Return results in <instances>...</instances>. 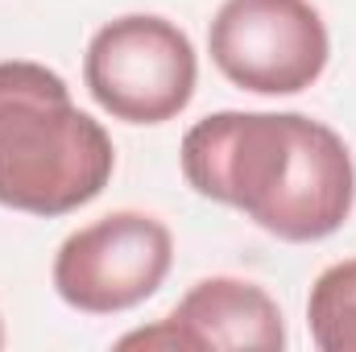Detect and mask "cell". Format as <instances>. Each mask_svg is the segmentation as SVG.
Masks as SVG:
<instances>
[{
	"label": "cell",
	"mask_w": 356,
	"mask_h": 352,
	"mask_svg": "<svg viewBox=\"0 0 356 352\" xmlns=\"http://www.w3.org/2000/svg\"><path fill=\"white\" fill-rule=\"evenodd\" d=\"M216 71L257 95H298L332 58V38L311 0H224L207 29Z\"/></svg>",
	"instance_id": "277c9868"
},
{
	"label": "cell",
	"mask_w": 356,
	"mask_h": 352,
	"mask_svg": "<svg viewBox=\"0 0 356 352\" xmlns=\"http://www.w3.org/2000/svg\"><path fill=\"white\" fill-rule=\"evenodd\" d=\"M116 170L108 129L88 116L58 71L0 63V207L67 216L91 203Z\"/></svg>",
	"instance_id": "7a4b0ae2"
},
{
	"label": "cell",
	"mask_w": 356,
	"mask_h": 352,
	"mask_svg": "<svg viewBox=\"0 0 356 352\" xmlns=\"http://www.w3.org/2000/svg\"><path fill=\"white\" fill-rule=\"evenodd\" d=\"M120 349H286L282 307L245 278H203L154 328L120 336Z\"/></svg>",
	"instance_id": "8992f818"
},
{
	"label": "cell",
	"mask_w": 356,
	"mask_h": 352,
	"mask_svg": "<svg viewBox=\"0 0 356 352\" xmlns=\"http://www.w3.org/2000/svg\"><path fill=\"white\" fill-rule=\"evenodd\" d=\"M0 349H4V323H0Z\"/></svg>",
	"instance_id": "ba28073f"
},
{
	"label": "cell",
	"mask_w": 356,
	"mask_h": 352,
	"mask_svg": "<svg viewBox=\"0 0 356 352\" xmlns=\"http://www.w3.org/2000/svg\"><path fill=\"white\" fill-rule=\"evenodd\" d=\"M178 162L195 195L290 245L340 232L356 203L344 137L302 112H211L186 129Z\"/></svg>",
	"instance_id": "6da1fadb"
},
{
	"label": "cell",
	"mask_w": 356,
	"mask_h": 352,
	"mask_svg": "<svg viewBox=\"0 0 356 352\" xmlns=\"http://www.w3.org/2000/svg\"><path fill=\"white\" fill-rule=\"evenodd\" d=\"M83 83L108 116L124 125H162L191 104L199 58L175 21L158 13H129L91 33Z\"/></svg>",
	"instance_id": "3957f363"
},
{
	"label": "cell",
	"mask_w": 356,
	"mask_h": 352,
	"mask_svg": "<svg viewBox=\"0 0 356 352\" xmlns=\"http://www.w3.org/2000/svg\"><path fill=\"white\" fill-rule=\"evenodd\" d=\"M307 328L319 352H356V257L327 265L315 278Z\"/></svg>",
	"instance_id": "52a82bcc"
},
{
	"label": "cell",
	"mask_w": 356,
	"mask_h": 352,
	"mask_svg": "<svg viewBox=\"0 0 356 352\" xmlns=\"http://www.w3.org/2000/svg\"><path fill=\"white\" fill-rule=\"evenodd\" d=\"M175 265V237L149 211H108L75 228L54 253V290L83 315L133 311Z\"/></svg>",
	"instance_id": "5b68a950"
}]
</instances>
